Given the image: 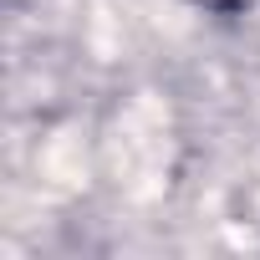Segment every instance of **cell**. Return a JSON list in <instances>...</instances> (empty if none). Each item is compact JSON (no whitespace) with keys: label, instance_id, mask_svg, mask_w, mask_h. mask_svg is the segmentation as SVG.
I'll use <instances>...</instances> for the list:
<instances>
[{"label":"cell","instance_id":"cell-1","mask_svg":"<svg viewBox=\"0 0 260 260\" xmlns=\"http://www.w3.org/2000/svg\"><path fill=\"white\" fill-rule=\"evenodd\" d=\"M194 6H204V11H245L250 0H194Z\"/></svg>","mask_w":260,"mask_h":260}]
</instances>
